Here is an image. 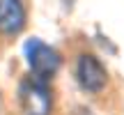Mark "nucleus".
Returning <instances> with one entry per match:
<instances>
[{
  "label": "nucleus",
  "instance_id": "f257e3e1",
  "mask_svg": "<svg viewBox=\"0 0 124 115\" xmlns=\"http://www.w3.org/2000/svg\"><path fill=\"white\" fill-rule=\"evenodd\" d=\"M18 104L23 115H51L53 113V94L48 81L28 76L18 85Z\"/></svg>",
  "mask_w": 124,
  "mask_h": 115
},
{
  "label": "nucleus",
  "instance_id": "f03ea898",
  "mask_svg": "<svg viewBox=\"0 0 124 115\" xmlns=\"http://www.w3.org/2000/svg\"><path fill=\"white\" fill-rule=\"evenodd\" d=\"M25 58H28V67H30V76L41 81H51L62 65L60 53L53 46L44 44L41 39H30L25 44Z\"/></svg>",
  "mask_w": 124,
  "mask_h": 115
},
{
  "label": "nucleus",
  "instance_id": "7ed1b4c3",
  "mask_svg": "<svg viewBox=\"0 0 124 115\" xmlns=\"http://www.w3.org/2000/svg\"><path fill=\"white\" fill-rule=\"evenodd\" d=\"M76 81L78 85L90 94H99L108 85V71L101 65L97 55L92 53H80L76 60Z\"/></svg>",
  "mask_w": 124,
  "mask_h": 115
},
{
  "label": "nucleus",
  "instance_id": "20e7f679",
  "mask_svg": "<svg viewBox=\"0 0 124 115\" xmlns=\"http://www.w3.org/2000/svg\"><path fill=\"white\" fill-rule=\"evenodd\" d=\"M28 7L25 0H0V35H18L25 28Z\"/></svg>",
  "mask_w": 124,
  "mask_h": 115
},
{
  "label": "nucleus",
  "instance_id": "39448f33",
  "mask_svg": "<svg viewBox=\"0 0 124 115\" xmlns=\"http://www.w3.org/2000/svg\"><path fill=\"white\" fill-rule=\"evenodd\" d=\"M80 115H90V111H80Z\"/></svg>",
  "mask_w": 124,
  "mask_h": 115
}]
</instances>
